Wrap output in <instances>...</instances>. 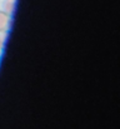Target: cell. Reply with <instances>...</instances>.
Instances as JSON below:
<instances>
[{"label": "cell", "mask_w": 120, "mask_h": 129, "mask_svg": "<svg viewBox=\"0 0 120 129\" xmlns=\"http://www.w3.org/2000/svg\"><path fill=\"white\" fill-rule=\"evenodd\" d=\"M11 26V16L0 10V34H6Z\"/></svg>", "instance_id": "1"}, {"label": "cell", "mask_w": 120, "mask_h": 129, "mask_svg": "<svg viewBox=\"0 0 120 129\" xmlns=\"http://www.w3.org/2000/svg\"><path fill=\"white\" fill-rule=\"evenodd\" d=\"M16 8V0H4L3 3V11L9 16H13Z\"/></svg>", "instance_id": "2"}, {"label": "cell", "mask_w": 120, "mask_h": 129, "mask_svg": "<svg viewBox=\"0 0 120 129\" xmlns=\"http://www.w3.org/2000/svg\"><path fill=\"white\" fill-rule=\"evenodd\" d=\"M1 46H3V43H1V39H0V49H1Z\"/></svg>", "instance_id": "3"}]
</instances>
